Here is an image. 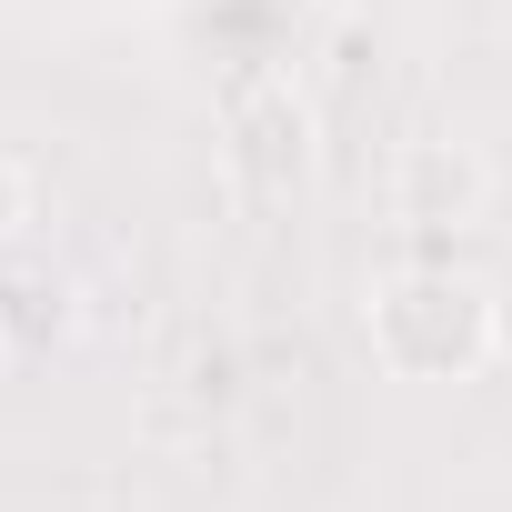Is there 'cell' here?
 <instances>
[{
  "mask_svg": "<svg viewBox=\"0 0 512 512\" xmlns=\"http://www.w3.org/2000/svg\"><path fill=\"white\" fill-rule=\"evenodd\" d=\"M21 221H31V161H21V151H0V251L21 241Z\"/></svg>",
  "mask_w": 512,
  "mask_h": 512,
  "instance_id": "277c9868",
  "label": "cell"
},
{
  "mask_svg": "<svg viewBox=\"0 0 512 512\" xmlns=\"http://www.w3.org/2000/svg\"><path fill=\"white\" fill-rule=\"evenodd\" d=\"M221 161H231L241 191L292 201V191L322 171V121H312V101H302L282 71H251V81L221 101Z\"/></svg>",
  "mask_w": 512,
  "mask_h": 512,
  "instance_id": "7a4b0ae2",
  "label": "cell"
},
{
  "mask_svg": "<svg viewBox=\"0 0 512 512\" xmlns=\"http://www.w3.org/2000/svg\"><path fill=\"white\" fill-rule=\"evenodd\" d=\"M362 342L392 382H482L502 362V302L482 272L452 262H402L362 302Z\"/></svg>",
  "mask_w": 512,
  "mask_h": 512,
  "instance_id": "6da1fadb",
  "label": "cell"
},
{
  "mask_svg": "<svg viewBox=\"0 0 512 512\" xmlns=\"http://www.w3.org/2000/svg\"><path fill=\"white\" fill-rule=\"evenodd\" d=\"M0 352H11V322H0Z\"/></svg>",
  "mask_w": 512,
  "mask_h": 512,
  "instance_id": "8992f818",
  "label": "cell"
},
{
  "mask_svg": "<svg viewBox=\"0 0 512 512\" xmlns=\"http://www.w3.org/2000/svg\"><path fill=\"white\" fill-rule=\"evenodd\" d=\"M482 201H492V171L462 141H412L392 161V211L412 231H462V221H482Z\"/></svg>",
  "mask_w": 512,
  "mask_h": 512,
  "instance_id": "3957f363",
  "label": "cell"
},
{
  "mask_svg": "<svg viewBox=\"0 0 512 512\" xmlns=\"http://www.w3.org/2000/svg\"><path fill=\"white\" fill-rule=\"evenodd\" d=\"M221 11H251V21H302L312 0H221Z\"/></svg>",
  "mask_w": 512,
  "mask_h": 512,
  "instance_id": "5b68a950",
  "label": "cell"
}]
</instances>
